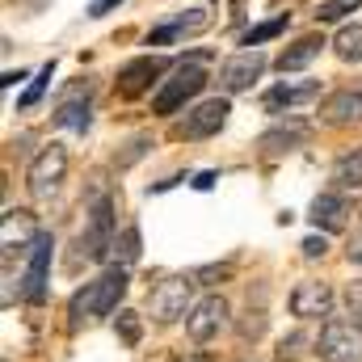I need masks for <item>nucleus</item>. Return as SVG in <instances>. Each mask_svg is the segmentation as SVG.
<instances>
[{
    "mask_svg": "<svg viewBox=\"0 0 362 362\" xmlns=\"http://www.w3.org/2000/svg\"><path fill=\"white\" fill-rule=\"evenodd\" d=\"M320 97V81H299V85H274L266 97H262V105L278 114V110H291V105H308V101H316Z\"/></svg>",
    "mask_w": 362,
    "mask_h": 362,
    "instance_id": "nucleus-16",
    "label": "nucleus"
},
{
    "mask_svg": "<svg viewBox=\"0 0 362 362\" xmlns=\"http://www.w3.org/2000/svg\"><path fill=\"white\" fill-rule=\"evenodd\" d=\"M303 346H308V337H303V333H286V337L278 341V358H282V362L299 358V354H303Z\"/></svg>",
    "mask_w": 362,
    "mask_h": 362,
    "instance_id": "nucleus-30",
    "label": "nucleus"
},
{
    "mask_svg": "<svg viewBox=\"0 0 362 362\" xmlns=\"http://www.w3.org/2000/svg\"><path fill=\"white\" fill-rule=\"evenodd\" d=\"M333 312V286L329 282H316V278H303L295 291H291V316L299 320H320Z\"/></svg>",
    "mask_w": 362,
    "mask_h": 362,
    "instance_id": "nucleus-11",
    "label": "nucleus"
},
{
    "mask_svg": "<svg viewBox=\"0 0 362 362\" xmlns=\"http://www.w3.org/2000/svg\"><path fill=\"white\" fill-rule=\"evenodd\" d=\"M266 72V55L253 47V51H240V55H232V59H223L219 64V89L223 93H245L253 89V81Z\"/></svg>",
    "mask_w": 362,
    "mask_h": 362,
    "instance_id": "nucleus-10",
    "label": "nucleus"
},
{
    "mask_svg": "<svg viewBox=\"0 0 362 362\" xmlns=\"http://www.w3.org/2000/svg\"><path fill=\"white\" fill-rule=\"evenodd\" d=\"M333 185H337V189H362V148L341 152V156L333 160Z\"/></svg>",
    "mask_w": 362,
    "mask_h": 362,
    "instance_id": "nucleus-22",
    "label": "nucleus"
},
{
    "mask_svg": "<svg viewBox=\"0 0 362 362\" xmlns=\"http://www.w3.org/2000/svg\"><path fill=\"white\" fill-rule=\"evenodd\" d=\"M228 114H232V105H228V97H206V101H198L194 110H185V118L177 122V139H211V135H219L223 127H228Z\"/></svg>",
    "mask_w": 362,
    "mask_h": 362,
    "instance_id": "nucleus-7",
    "label": "nucleus"
},
{
    "mask_svg": "<svg viewBox=\"0 0 362 362\" xmlns=\"http://www.w3.org/2000/svg\"><path fill=\"white\" fill-rule=\"evenodd\" d=\"M211 181H215V173H198V181H194V185H198V189H211Z\"/></svg>",
    "mask_w": 362,
    "mask_h": 362,
    "instance_id": "nucleus-35",
    "label": "nucleus"
},
{
    "mask_svg": "<svg viewBox=\"0 0 362 362\" xmlns=\"http://www.w3.org/2000/svg\"><path fill=\"white\" fill-rule=\"evenodd\" d=\"M333 51L346 64H362V25H341L337 38H333Z\"/></svg>",
    "mask_w": 362,
    "mask_h": 362,
    "instance_id": "nucleus-25",
    "label": "nucleus"
},
{
    "mask_svg": "<svg viewBox=\"0 0 362 362\" xmlns=\"http://www.w3.org/2000/svg\"><path fill=\"white\" fill-rule=\"evenodd\" d=\"M42 232L34 228V215L30 211H4V257L13 253V240L25 245V240H38Z\"/></svg>",
    "mask_w": 362,
    "mask_h": 362,
    "instance_id": "nucleus-21",
    "label": "nucleus"
},
{
    "mask_svg": "<svg viewBox=\"0 0 362 362\" xmlns=\"http://www.w3.org/2000/svg\"><path fill=\"white\" fill-rule=\"evenodd\" d=\"M358 215H362V206H358Z\"/></svg>",
    "mask_w": 362,
    "mask_h": 362,
    "instance_id": "nucleus-37",
    "label": "nucleus"
},
{
    "mask_svg": "<svg viewBox=\"0 0 362 362\" xmlns=\"http://www.w3.org/2000/svg\"><path fill=\"white\" fill-rule=\"evenodd\" d=\"M346 308H350V316L362 325V278H350L346 282Z\"/></svg>",
    "mask_w": 362,
    "mask_h": 362,
    "instance_id": "nucleus-31",
    "label": "nucleus"
},
{
    "mask_svg": "<svg viewBox=\"0 0 362 362\" xmlns=\"http://www.w3.org/2000/svg\"><path fill=\"white\" fill-rule=\"evenodd\" d=\"M127 286H131V278H127L122 266L101 270L93 282H85V286L72 295V303H68V329L76 333V329H85V325H97V320L114 316L118 303L127 299Z\"/></svg>",
    "mask_w": 362,
    "mask_h": 362,
    "instance_id": "nucleus-1",
    "label": "nucleus"
},
{
    "mask_svg": "<svg viewBox=\"0 0 362 362\" xmlns=\"http://www.w3.org/2000/svg\"><path fill=\"white\" fill-rule=\"evenodd\" d=\"M118 236V223H114V198H97L89 206V223L76 240V253L89 257V262H101L110 253V240Z\"/></svg>",
    "mask_w": 362,
    "mask_h": 362,
    "instance_id": "nucleus-5",
    "label": "nucleus"
},
{
    "mask_svg": "<svg viewBox=\"0 0 362 362\" xmlns=\"http://www.w3.org/2000/svg\"><path fill=\"white\" fill-rule=\"evenodd\" d=\"M139 253H144V240H139V228L135 223H127L114 240H110V253H105V262L110 266H131V262H139Z\"/></svg>",
    "mask_w": 362,
    "mask_h": 362,
    "instance_id": "nucleus-20",
    "label": "nucleus"
},
{
    "mask_svg": "<svg viewBox=\"0 0 362 362\" xmlns=\"http://www.w3.org/2000/svg\"><path fill=\"white\" fill-rule=\"evenodd\" d=\"M181 362H211V358H206V354H185Z\"/></svg>",
    "mask_w": 362,
    "mask_h": 362,
    "instance_id": "nucleus-36",
    "label": "nucleus"
},
{
    "mask_svg": "<svg viewBox=\"0 0 362 362\" xmlns=\"http://www.w3.org/2000/svg\"><path fill=\"white\" fill-rule=\"evenodd\" d=\"M316 354L325 362H362V325L358 320H341V316L325 320Z\"/></svg>",
    "mask_w": 362,
    "mask_h": 362,
    "instance_id": "nucleus-4",
    "label": "nucleus"
},
{
    "mask_svg": "<svg viewBox=\"0 0 362 362\" xmlns=\"http://www.w3.org/2000/svg\"><path fill=\"white\" fill-rule=\"evenodd\" d=\"M189 303H194V278H189V274H169V278H160V282L148 291V316H152L156 325L181 320L185 312H194Z\"/></svg>",
    "mask_w": 362,
    "mask_h": 362,
    "instance_id": "nucleus-3",
    "label": "nucleus"
},
{
    "mask_svg": "<svg viewBox=\"0 0 362 362\" xmlns=\"http://www.w3.org/2000/svg\"><path fill=\"white\" fill-rule=\"evenodd\" d=\"M51 236L42 232L38 240H30V270H25V286H21V295L30 299V303H42L47 299V270H51Z\"/></svg>",
    "mask_w": 362,
    "mask_h": 362,
    "instance_id": "nucleus-12",
    "label": "nucleus"
},
{
    "mask_svg": "<svg viewBox=\"0 0 362 362\" xmlns=\"http://www.w3.org/2000/svg\"><path fill=\"white\" fill-rule=\"evenodd\" d=\"M114 4H122V0H93V4H89V17H105V8H114Z\"/></svg>",
    "mask_w": 362,
    "mask_h": 362,
    "instance_id": "nucleus-33",
    "label": "nucleus"
},
{
    "mask_svg": "<svg viewBox=\"0 0 362 362\" xmlns=\"http://www.w3.org/2000/svg\"><path fill=\"white\" fill-rule=\"evenodd\" d=\"M206 25H211V13H206V8H189V17H173V21L156 25V30L148 34V47H165V42H177L185 34H202Z\"/></svg>",
    "mask_w": 362,
    "mask_h": 362,
    "instance_id": "nucleus-15",
    "label": "nucleus"
},
{
    "mask_svg": "<svg viewBox=\"0 0 362 362\" xmlns=\"http://www.w3.org/2000/svg\"><path fill=\"white\" fill-rule=\"evenodd\" d=\"M245 316H249V320H240V337H245V341H257V337L266 333V295H262V303H257V308H253V295H249Z\"/></svg>",
    "mask_w": 362,
    "mask_h": 362,
    "instance_id": "nucleus-26",
    "label": "nucleus"
},
{
    "mask_svg": "<svg viewBox=\"0 0 362 362\" xmlns=\"http://www.w3.org/2000/svg\"><path fill=\"white\" fill-rule=\"evenodd\" d=\"M320 118H325L329 127H350V122H362V89H337L333 97H325Z\"/></svg>",
    "mask_w": 362,
    "mask_h": 362,
    "instance_id": "nucleus-14",
    "label": "nucleus"
},
{
    "mask_svg": "<svg viewBox=\"0 0 362 362\" xmlns=\"http://www.w3.org/2000/svg\"><path fill=\"white\" fill-rule=\"evenodd\" d=\"M320 47H325V38H320V34H303V38H295V42L274 59V68H278L282 76H286V72H299V68H308V64L320 55Z\"/></svg>",
    "mask_w": 362,
    "mask_h": 362,
    "instance_id": "nucleus-17",
    "label": "nucleus"
},
{
    "mask_svg": "<svg viewBox=\"0 0 362 362\" xmlns=\"http://www.w3.org/2000/svg\"><path fill=\"white\" fill-rule=\"evenodd\" d=\"M165 72H169V64H165V59H156V55H139V59H131V64H122V68H118L114 89H118L122 101H135V97H144V93L152 89Z\"/></svg>",
    "mask_w": 362,
    "mask_h": 362,
    "instance_id": "nucleus-8",
    "label": "nucleus"
},
{
    "mask_svg": "<svg viewBox=\"0 0 362 362\" xmlns=\"http://www.w3.org/2000/svg\"><path fill=\"white\" fill-rule=\"evenodd\" d=\"M148 152H152V135H148V131H135V135H127V139L118 144V152H114V169H131V165H139Z\"/></svg>",
    "mask_w": 362,
    "mask_h": 362,
    "instance_id": "nucleus-23",
    "label": "nucleus"
},
{
    "mask_svg": "<svg viewBox=\"0 0 362 362\" xmlns=\"http://www.w3.org/2000/svg\"><path fill=\"white\" fill-rule=\"evenodd\" d=\"M308 219H312L320 232H341V228H346V219H350V202H346V194H337V189L316 194V198H312Z\"/></svg>",
    "mask_w": 362,
    "mask_h": 362,
    "instance_id": "nucleus-13",
    "label": "nucleus"
},
{
    "mask_svg": "<svg viewBox=\"0 0 362 362\" xmlns=\"http://www.w3.org/2000/svg\"><path fill=\"white\" fill-rule=\"evenodd\" d=\"M362 0H320V8H316V21H341L346 13H354Z\"/></svg>",
    "mask_w": 362,
    "mask_h": 362,
    "instance_id": "nucleus-29",
    "label": "nucleus"
},
{
    "mask_svg": "<svg viewBox=\"0 0 362 362\" xmlns=\"http://www.w3.org/2000/svg\"><path fill=\"white\" fill-rule=\"evenodd\" d=\"M68 177V148L59 139H51L34 160H30V173H25V185L34 198H51L59 189V181Z\"/></svg>",
    "mask_w": 362,
    "mask_h": 362,
    "instance_id": "nucleus-6",
    "label": "nucleus"
},
{
    "mask_svg": "<svg viewBox=\"0 0 362 362\" xmlns=\"http://www.w3.org/2000/svg\"><path fill=\"white\" fill-rule=\"evenodd\" d=\"M223 329H228V299H223V295H206V299H198L194 312L185 316V333H189L198 346H206V341L219 337Z\"/></svg>",
    "mask_w": 362,
    "mask_h": 362,
    "instance_id": "nucleus-9",
    "label": "nucleus"
},
{
    "mask_svg": "<svg viewBox=\"0 0 362 362\" xmlns=\"http://www.w3.org/2000/svg\"><path fill=\"white\" fill-rule=\"evenodd\" d=\"M114 329H118V337H122L127 346H139V337H144V320H139V312H118Z\"/></svg>",
    "mask_w": 362,
    "mask_h": 362,
    "instance_id": "nucleus-28",
    "label": "nucleus"
},
{
    "mask_svg": "<svg viewBox=\"0 0 362 362\" xmlns=\"http://www.w3.org/2000/svg\"><path fill=\"white\" fill-rule=\"evenodd\" d=\"M93 122V110H89V85L76 93L72 101H59V110H55V127H72V131H89Z\"/></svg>",
    "mask_w": 362,
    "mask_h": 362,
    "instance_id": "nucleus-19",
    "label": "nucleus"
},
{
    "mask_svg": "<svg viewBox=\"0 0 362 362\" xmlns=\"http://www.w3.org/2000/svg\"><path fill=\"white\" fill-rule=\"evenodd\" d=\"M299 249H303V257H312V262H316V257H325V253H329V245H325V236H308V240H303V245H299Z\"/></svg>",
    "mask_w": 362,
    "mask_h": 362,
    "instance_id": "nucleus-32",
    "label": "nucleus"
},
{
    "mask_svg": "<svg viewBox=\"0 0 362 362\" xmlns=\"http://www.w3.org/2000/svg\"><path fill=\"white\" fill-rule=\"evenodd\" d=\"M206 68H202V55L198 59H189V64H181L177 72L169 76V81H160V89L152 97V114H160V118H173L185 110V101H194L198 93L206 89Z\"/></svg>",
    "mask_w": 362,
    "mask_h": 362,
    "instance_id": "nucleus-2",
    "label": "nucleus"
},
{
    "mask_svg": "<svg viewBox=\"0 0 362 362\" xmlns=\"http://www.w3.org/2000/svg\"><path fill=\"white\" fill-rule=\"evenodd\" d=\"M51 76H55V64H42V68H38V76H34V85L21 93L17 110H34V105H38V97H42V93H47V85H51Z\"/></svg>",
    "mask_w": 362,
    "mask_h": 362,
    "instance_id": "nucleus-27",
    "label": "nucleus"
},
{
    "mask_svg": "<svg viewBox=\"0 0 362 362\" xmlns=\"http://www.w3.org/2000/svg\"><path fill=\"white\" fill-rule=\"evenodd\" d=\"M308 127L303 122H291V127H274L266 131L262 139H257V148L266 152V156H282V152H291V148H299V144H308Z\"/></svg>",
    "mask_w": 362,
    "mask_h": 362,
    "instance_id": "nucleus-18",
    "label": "nucleus"
},
{
    "mask_svg": "<svg viewBox=\"0 0 362 362\" xmlns=\"http://www.w3.org/2000/svg\"><path fill=\"white\" fill-rule=\"evenodd\" d=\"M286 25H291V13H278L274 21H262V25L245 30V34H240V47H245V51H253V47L270 42V38H278V34H286Z\"/></svg>",
    "mask_w": 362,
    "mask_h": 362,
    "instance_id": "nucleus-24",
    "label": "nucleus"
},
{
    "mask_svg": "<svg viewBox=\"0 0 362 362\" xmlns=\"http://www.w3.org/2000/svg\"><path fill=\"white\" fill-rule=\"evenodd\" d=\"M350 262H358V266H362V232L350 240Z\"/></svg>",
    "mask_w": 362,
    "mask_h": 362,
    "instance_id": "nucleus-34",
    "label": "nucleus"
}]
</instances>
